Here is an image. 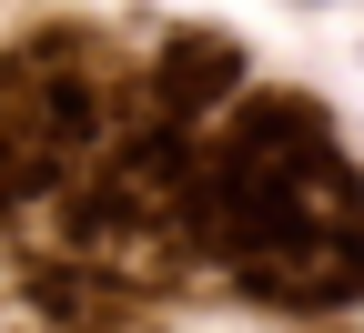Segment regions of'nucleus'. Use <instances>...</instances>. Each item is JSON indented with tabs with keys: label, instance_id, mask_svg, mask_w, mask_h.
<instances>
[{
	"label": "nucleus",
	"instance_id": "f257e3e1",
	"mask_svg": "<svg viewBox=\"0 0 364 333\" xmlns=\"http://www.w3.org/2000/svg\"><path fill=\"white\" fill-rule=\"evenodd\" d=\"M142 303H112V293H61V283H41L31 313H0V333H132Z\"/></svg>",
	"mask_w": 364,
	"mask_h": 333
}]
</instances>
